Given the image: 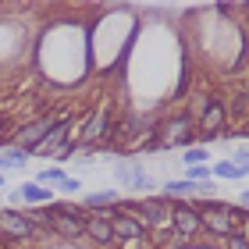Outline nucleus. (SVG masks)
<instances>
[{
    "mask_svg": "<svg viewBox=\"0 0 249 249\" xmlns=\"http://www.w3.org/2000/svg\"><path fill=\"white\" fill-rule=\"evenodd\" d=\"M196 210H199V224H203L210 235L228 239V235L235 231V224H231V217H228V203H221V199H199Z\"/></svg>",
    "mask_w": 249,
    "mask_h": 249,
    "instance_id": "obj_3",
    "label": "nucleus"
},
{
    "mask_svg": "<svg viewBox=\"0 0 249 249\" xmlns=\"http://www.w3.org/2000/svg\"><path fill=\"white\" fill-rule=\"evenodd\" d=\"M68 132H71V118H57V121H53V128L43 135V142H39L29 157H53V153L68 142Z\"/></svg>",
    "mask_w": 249,
    "mask_h": 249,
    "instance_id": "obj_9",
    "label": "nucleus"
},
{
    "mask_svg": "<svg viewBox=\"0 0 249 249\" xmlns=\"http://www.w3.org/2000/svg\"><path fill=\"white\" fill-rule=\"evenodd\" d=\"M86 221H89V210L68 207V203H50V228L57 231L61 239L75 242L78 235H86Z\"/></svg>",
    "mask_w": 249,
    "mask_h": 249,
    "instance_id": "obj_2",
    "label": "nucleus"
},
{
    "mask_svg": "<svg viewBox=\"0 0 249 249\" xmlns=\"http://www.w3.org/2000/svg\"><path fill=\"white\" fill-rule=\"evenodd\" d=\"M242 207H246V210H249V189H246V192H242Z\"/></svg>",
    "mask_w": 249,
    "mask_h": 249,
    "instance_id": "obj_24",
    "label": "nucleus"
},
{
    "mask_svg": "<svg viewBox=\"0 0 249 249\" xmlns=\"http://www.w3.org/2000/svg\"><path fill=\"white\" fill-rule=\"evenodd\" d=\"M86 235H89V239H93V242H100V246H110V242H114V231H110V221L104 217V213H89V221H86Z\"/></svg>",
    "mask_w": 249,
    "mask_h": 249,
    "instance_id": "obj_12",
    "label": "nucleus"
},
{
    "mask_svg": "<svg viewBox=\"0 0 249 249\" xmlns=\"http://www.w3.org/2000/svg\"><path fill=\"white\" fill-rule=\"evenodd\" d=\"M128 213L135 221L146 224V231H160L171 228V199L167 196H142V199H128Z\"/></svg>",
    "mask_w": 249,
    "mask_h": 249,
    "instance_id": "obj_1",
    "label": "nucleus"
},
{
    "mask_svg": "<svg viewBox=\"0 0 249 249\" xmlns=\"http://www.w3.org/2000/svg\"><path fill=\"white\" fill-rule=\"evenodd\" d=\"M61 178H64L61 167H43V171H39V185L43 182H61Z\"/></svg>",
    "mask_w": 249,
    "mask_h": 249,
    "instance_id": "obj_22",
    "label": "nucleus"
},
{
    "mask_svg": "<svg viewBox=\"0 0 249 249\" xmlns=\"http://www.w3.org/2000/svg\"><path fill=\"white\" fill-rule=\"evenodd\" d=\"M0 185H4V178H0Z\"/></svg>",
    "mask_w": 249,
    "mask_h": 249,
    "instance_id": "obj_26",
    "label": "nucleus"
},
{
    "mask_svg": "<svg viewBox=\"0 0 249 249\" xmlns=\"http://www.w3.org/2000/svg\"><path fill=\"white\" fill-rule=\"evenodd\" d=\"M210 175H213V178H235V182H239V178H246V175H242L231 160H217V164L210 167Z\"/></svg>",
    "mask_w": 249,
    "mask_h": 249,
    "instance_id": "obj_17",
    "label": "nucleus"
},
{
    "mask_svg": "<svg viewBox=\"0 0 249 249\" xmlns=\"http://www.w3.org/2000/svg\"><path fill=\"white\" fill-rule=\"evenodd\" d=\"M0 228L15 235V239H32V231H36L25 213H11V210H0Z\"/></svg>",
    "mask_w": 249,
    "mask_h": 249,
    "instance_id": "obj_11",
    "label": "nucleus"
},
{
    "mask_svg": "<svg viewBox=\"0 0 249 249\" xmlns=\"http://www.w3.org/2000/svg\"><path fill=\"white\" fill-rule=\"evenodd\" d=\"M110 231H114V242H146V224L135 221L132 213H118L114 221H110Z\"/></svg>",
    "mask_w": 249,
    "mask_h": 249,
    "instance_id": "obj_10",
    "label": "nucleus"
},
{
    "mask_svg": "<svg viewBox=\"0 0 249 249\" xmlns=\"http://www.w3.org/2000/svg\"><path fill=\"white\" fill-rule=\"evenodd\" d=\"M224 121H228V107H224V100L217 96H207V107H203V118H199V132H203V142H213L224 128Z\"/></svg>",
    "mask_w": 249,
    "mask_h": 249,
    "instance_id": "obj_4",
    "label": "nucleus"
},
{
    "mask_svg": "<svg viewBox=\"0 0 249 249\" xmlns=\"http://www.w3.org/2000/svg\"><path fill=\"white\" fill-rule=\"evenodd\" d=\"M18 196L29 199V203H50V189H43L39 182H29V185H21Z\"/></svg>",
    "mask_w": 249,
    "mask_h": 249,
    "instance_id": "obj_15",
    "label": "nucleus"
},
{
    "mask_svg": "<svg viewBox=\"0 0 249 249\" xmlns=\"http://www.w3.org/2000/svg\"><path fill=\"white\" fill-rule=\"evenodd\" d=\"M231 164L239 167L242 175H249V146H246V150H235V153H231Z\"/></svg>",
    "mask_w": 249,
    "mask_h": 249,
    "instance_id": "obj_21",
    "label": "nucleus"
},
{
    "mask_svg": "<svg viewBox=\"0 0 249 249\" xmlns=\"http://www.w3.org/2000/svg\"><path fill=\"white\" fill-rule=\"evenodd\" d=\"M210 160V150L207 146H189V150L182 153V164L185 167H199V164H207Z\"/></svg>",
    "mask_w": 249,
    "mask_h": 249,
    "instance_id": "obj_16",
    "label": "nucleus"
},
{
    "mask_svg": "<svg viewBox=\"0 0 249 249\" xmlns=\"http://www.w3.org/2000/svg\"><path fill=\"white\" fill-rule=\"evenodd\" d=\"M171 228H175L178 235H185V239H192L196 231H203L196 203H189V199H178V203H171Z\"/></svg>",
    "mask_w": 249,
    "mask_h": 249,
    "instance_id": "obj_6",
    "label": "nucleus"
},
{
    "mask_svg": "<svg viewBox=\"0 0 249 249\" xmlns=\"http://www.w3.org/2000/svg\"><path fill=\"white\" fill-rule=\"evenodd\" d=\"M0 157H4V160H7L11 167H21V164L29 160V153H25V150H18V146H7V150L0 153Z\"/></svg>",
    "mask_w": 249,
    "mask_h": 249,
    "instance_id": "obj_19",
    "label": "nucleus"
},
{
    "mask_svg": "<svg viewBox=\"0 0 249 249\" xmlns=\"http://www.w3.org/2000/svg\"><path fill=\"white\" fill-rule=\"evenodd\" d=\"M114 178H118V185H124V189H150L153 185V175L142 167V160H135V157H128V160H121L118 167H114Z\"/></svg>",
    "mask_w": 249,
    "mask_h": 249,
    "instance_id": "obj_7",
    "label": "nucleus"
},
{
    "mask_svg": "<svg viewBox=\"0 0 249 249\" xmlns=\"http://www.w3.org/2000/svg\"><path fill=\"white\" fill-rule=\"evenodd\" d=\"M224 249H249V228H235L224 239Z\"/></svg>",
    "mask_w": 249,
    "mask_h": 249,
    "instance_id": "obj_18",
    "label": "nucleus"
},
{
    "mask_svg": "<svg viewBox=\"0 0 249 249\" xmlns=\"http://www.w3.org/2000/svg\"><path fill=\"white\" fill-rule=\"evenodd\" d=\"M118 203V192L114 189H104V192H93V196H86V210H107Z\"/></svg>",
    "mask_w": 249,
    "mask_h": 249,
    "instance_id": "obj_13",
    "label": "nucleus"
},
{
    "mask_svg": "<svg viewBox=\"0 0 249 249\" xmlns=\"http://www.w3.org/2000/svg\"><path fill=\"white\" fill-rule=\"evenodd\" d=\"M78 185H82V182H78V178H71V175H64L61 182H57L61 192H78Z\"/></svg>",
    "mask_w": 249,
    "mask_h": 249,
    "instance_id": "obj_23",
    "label": "nucleus"
},
{
    "mask_svg": "<svg viewBox=\"0 0 249 249\" xmlns=\"http://www.w3.org/2000/svg\"><path fill=\"white\" fill-rule=\"evenodd\" d=\"M50 128H53V118H36V121H29L25 128L15 132V146H18V150H25V153H32V150L43 142V135H47Z\"/></svg>",
    "mask_w": 249,
    "mask_h": 249,
    "instance_id": "obj_8",
    "label": "nucleus"
},
{
    "mask_svg": "<svg viewBox=\"0 0 249 249\" xmlns=\"http://www.w3.org/2000/svg\"><path fill=\"white\" fill-rule=\"evenodd\" d=\"M185 182H207V178H210V167L207 164H199V167H185Z\"/></svg>",
    "mask_w": 249,
    "mask_h": 249,
    "instance_id": "obj_20",
    "label": "nucleus"
},
{
    "mask_svg": "<svg viewBox=\"0 0 249 249\" xmlns=\"http://www.w3.org/2000/svg\"><path fill=\"white\" fill-rule=\"evenodd\" d=\"M164 196L171 199V196H196V182H185V178H175V182H167L164 185Z\"/></svg>",
    "mask_w": 249,
    "mask_h": 249,
    "instance_id": "obj_14",
    "label": "nucleus"
},
{
    "mask_svg": "<svg viewBox=\"0 0 249 249\" xmlns=\"http://www.w3.org/2000/svg\"><path fill=\"white\" fill-rule=\"evenodd\" d=\"M192 128H189V118L185 114H178V118H171L164 124V132L157 135V150H171V146H182V150H189L192 146Z\"/></svg>",
    "mask_w": 249,
    "mask_h": 249,
    "instance_id": "obj_5",
    "label": "nucleus"
},
{
    "mask_svg": "<svg viewBox=\"0 0 249 249\" xmlns=\"http://www.w3.org/2000/svg\"><path fill=\"white\" fill-rule=\"evenodd\" d=\"M246 100H249V86H246Z\"/></svg>",
    "mask_w": 249,
    "mask_h": 249,
    "instance_id": "obj_25",
    "label": "nucleus"
}]
</instances>
